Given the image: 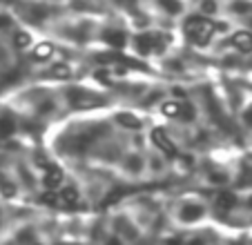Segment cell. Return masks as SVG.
Segmentation results:
<instances>
[{
	"label": "cell",
	"mask_w": 252,
	"mask_h": 245,
	"mask_svg": "<svg viewBox=\"0 0 252 245\" xmlns=\"http://www.w3.org/2000/svg\"><path fill=\"white\" fill-rule=\"evenodd\" d=\"M158 216L148 208L125 210L105 218L100 245H150Z\"/></svg>",
	"instance_id": "cell-1"
},
{
	"label": "cell",
	"mask_w": 252,
	"mask_h": 245,
	"mask_svg": "<svg viewBox=\"0 0 252 245\" xmlns=\"http://www.w3.org/2000/svg\"><path fill=\"white\" fill-rule=\"evenodd\" d=\"M172 221L181 227H194L208 216V203L201 201L199 196H183L181 203L176 201L172 210Z\"/></svg>",
	"instance_id": "cell-2"
}]
</instances>
